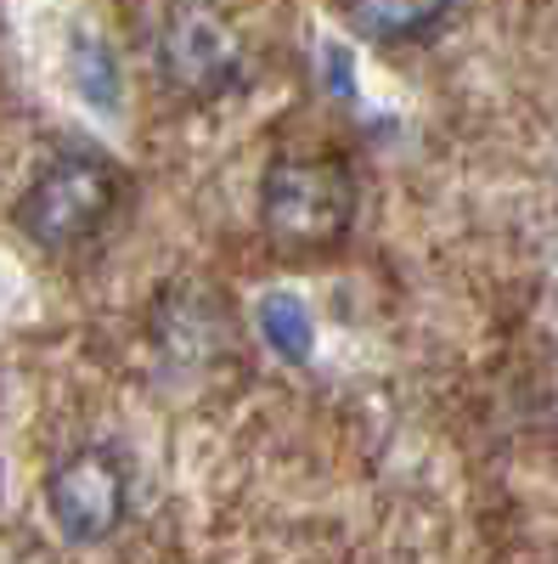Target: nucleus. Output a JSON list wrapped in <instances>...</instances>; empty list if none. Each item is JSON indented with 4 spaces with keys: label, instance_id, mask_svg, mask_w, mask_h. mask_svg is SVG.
<instances>
[{
    "label": "nucleus",
    "instance_id": "2",
    "mask_svg": "<svg viewBox=\"0 0 558 564\" xmlns=\"http://www.w3.org/2000/svg\"><path fill=\"white\" fill-rule=\"evenodd\" d=\"M108 204H113V175L97 159H63L23 193L18 220L29 238L63 249V243H79L108 215Z\"/></svg>",
    "mask_w": 558,
    "mask_h": 564
},
{
    "label": "nucleus",
    "instance_id": "6",
    "mask_svg": "<svg viewBox=\"0 0 558 564\" xmlns=\"http://www.w3.org/2000/svg\"><path fill=\"white\" fill-rule=\"evenodd\" d=\"M260 334L271 339V350H283L288 361L310 356V311L294 294H265L260 305Z\"/></svg>",
    "mask_w": 558,
    "mask_h": 564
},
{
    "label": "nucleus",
    "instance_id": "7",
    "mask_svg": "<svg viewBox=\"0 0 558 564\" xmlns=\"http://www.w3.org/2000/svg\"><path fill=\"white\" fill-rule=\"evenodd\" d=\"M74 79L85 90V102H97V108L119 102V74H113V57L102 40H74Z\"/></svg>",
    "mask_w": 558,
    "mask_h": 564
},
{
    "label": "nucleus",
    "instance_id": "1",
    "mask_svg": "<svg viewBox=\"0 0 558 564\" xmlns=\"http://www.w3.org/2000/svg\"><path fill=\"white\" fill-rule=\"evenodd\" d=\"M265 231L288 249L339 243L355 220V181L333 159H283L265 170Z\"/></svg>",
    "mask_w": 558,
    "mask_h": 564
},
{
    "label": "nucleus",
    "instance_id": "3",
    "mask_svg": "<svg viewBox=\"0 0 558 564\" xmlns=\"http://www.w3.org/2000/svg\"><path fill=\"white\" fill-rule=\"evenodd\" d=\"M45 502H52V520L68 542H102L124 520V468L97 446L74 452L57 463Z\"/></svg>",
    "mask_w": 558,
    "mask_h": 564
},
{
    "label": "nucleus",
    "instance_id": "4",
    "mask_svg": "<svg viewBox=\"0 0 558 564\" xmlns=\"http://www.w3.org/2000/svg\"><path fill=\"white\" fill-rule=\"evenodd\" d=\"M158 63H164L169 85L193 90V97H215V90L238 79V40H231V29L215 12L180 7L158 29Z\"/></svg>",
    "mask_w": 558,
    "mask_h": 564
},
{
    "label": "nucleus",
    "instance_id": "5",
    "mask_svg": "<svg viewBox=\"0 0 558 564\" xmlns=\"http://www.w3.org/2000/svg\"><path fill=\"white\" fill-rule=\"evenodd\" d=\"M344 12L379 40H395V34H417L424 23H435L446 12V0H344Z\"/></svg>",
    "mask_w": 558,
    "mask_h": 564
}]
</instances>
